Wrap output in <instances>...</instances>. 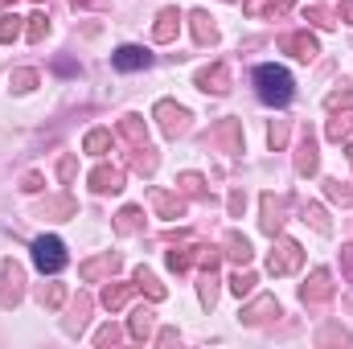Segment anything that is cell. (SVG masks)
<instances>
[{
	"label": "cell",
	"mask_w": 353,
	"mask_h": 349,
	"mask_svg": "<svg viewBox=\"0 0 353 349\" xmlns=\"http://www.w3.org/2000/svg\"><path fill=\"white\" fill-rule=\"evenodd\" d=\"M255 90H259V99L267 107H288L292 94H296V83L283 66H259L255 70Z\"/></svg>",
	"instance_id": "6da1fadb"
},
{
	"label": "cell",
	"mask_w": 353,
	"mask_h": 349,
	"mask_svg": "<svg viewBox=\"0 0 353 349\" xmlns=\"http://www.w3.org/2000/svg\"><path fill=\"white\" fill-rule=\"evenodd\" d=\"M66 263H70V255H66V243H62V239H54V235L33 239V267H37L41 275H58Z\"/></svg>",
	"instance_id": "7a4b0ae2"
},
{
	"label": "cell",
	"mask_w": 353,
	"mask_h": 349,
	"mask_svg": "<svg viewBox=\"0 0 353 349\" xmlns=\"http://www.w3.org/2000/svg\"><path fill=\"white\" fill-rule=\"evenodd\" d=\"M300 263H304V251H300V243H292V239H279V243L271 247L267 271H271V275H292V271H300Z\"/></svg>",
	"instance_id": "3957f363"
},
{
	"label": "cell",
	"mask_w": 353,
	"mask_h": 349,
	"mask_svg": "<svg viewBox=\"0 0 353 349\" xmlns=\"http://www.w3.org/2000/svg\"><path fill=\"white\" fill-rule=\"evenodd\" d=\"M152 115L161 119V132H165L169 140H176V136L189 128V111H185V107H176V103H169V99H161Z\"/></svg>",
	"instance_id": "277c9868"
},
{
	"label": "cell",
	"mask_w": 353,
	"mask_h": 349,
	"mask_svg": "<svg viewBox=\"0 0 353 349\" xmlns=\"http://www.w3.org/2000/svg\"><path fill=\"white\" fill-rule=\"evenodd\" d=\"M329 296H333V275H329L325 267H316V271L300 283V300H304V304H325Z\"/></svg>",
	"instance_id": "5b68a950"
},
{
	"label": "cell",
	"mask_w": 353,
	"mask_h": 349,
	"mask_svg": "<svg viewBox=\"0 0 353 349\" xmlns=\"http://www.w3.org/2000/svg\"><path fill=\"white\" fill-rule=\"evenodd\" d=\"M111 66L123 70V74H132V70H148V66H152V54H148L144 46H119V50L111 54Z\"/></svg>",
	"instance_id": "8992f818"
},
{
	"label": "cell",
	"mask_w": 353,
	"mask_h": 349,
	"mask_svg": "<svg viewBox=\"0 0 353 349\" xmlns=\"http://www.w3.org/2000/svg\"><path fill=\"white\" fill-rule=\"evenodd\" d=\"M21 296H25V271H21L12 259H4V288H0V304H4V308H12V304H21Z\"/></svg>",
	"instance_id": "52a82bcc"
},
{
	"label": "cell",
	"mask_w": 353,
	"mask_h": 349,
	"mask_svg": "<svg viewBox=\"0 0 353 349\" xmlns=\"http://www.w3.org/2000/svg\"><path fill=\"white\" fill-rule=\"evenodd\" d=\"M288 214V197H275V193H263V218H259V226H263L267 235H279L283 230V218Z\"/></svg>",
	"instance_id": "ba28073f"
},
{
	"label": "cell",
	"mask_w": 353,
	"mask_h": 349,
	"mask_svg": "<svg viewBox=\"0 0 353 349\" xmlns=\"http://www.w3.org/2000/svg\"><path fill=\"white\" fill-rule=\"evenodd\" d=\"M197 87L205 90H214V94H226L230 90V66L226 62H214V66H205V70H197Z\"/></svg>",
	"instance_id": "9c48e42d"
},
{
	"label": "cell",
	"mask_w": 353,
	"mask_h": 349,
	"mask_svg": "<svg viewBox=\"0 0 353 349\" xmlns=\"http://www.w3.org/2000/svg\"><path fill=\"white\" fill-rule=\"evenodd\" d=\"M90 189H94V193H119V189H123V169L99 165V169L90 173Z\"/></svg>",
	"instance_id": "30bf717a"
},
{
	"label": "cell",
	"mask_w": 353,
	"mask_h": 349,
	"mask_svg": "<svg viewBox=\"0 0 353 349\" xmlns=\"http://www.w3.org/2000/svg\"><path fill=\"white\" fill-rule=\"evenodd\" d=\"M283 50H292V58H300V62H316V54H321V46H316L312 33H292V37H283Z\"/></svg>",
	"instance_id": "8fae6325"
},
{
	"label": "cell",
	"mask_w": 353,
	"mask_h": 349,
	"mask_svg": "<svg viewBox=\"0 0 353 349\" xmlns=\"http://www.w3.org/2000/svg\"><path fill=\"white\" fill-rule=\"evenodd\" d=\"M201 251H205L201 243H193V247H173V251L165 255V263H169V271L181 275V271H189L193 263H201Z\"/></svg>",
	"instance_id": "7c38bea8"
},
{
	"label": "cell",
	"mask_w": 353,
	"mask_h": 349,
	"mask_svg": "<svg viewBox=\"0 0 353 349\" xmlns=\"http://www.w3.org/2000/svg\"><path fill=\"white\" fill-rule=\"evenodd\" d=\"M210 140H222L226 152H239V148H243V123H239V119H222V123L210 132Z\"/></svg>",
	"instance_id": "4fadbf2b"
},
{
	"label": "cell",
	"mask_w": 353,
	"mask_h": 349,
	"mask_svg": "<svg viewBox=\"0 0 353 349\" xmlns=\"http://www.w3.org/2000/svg\"><path fill=\"white\" fill-rule=\"evenodd\" d=\"M148 197H152V206H157V214H161V218H169V222L185 214V201H181L176 193H169V189H152Z\"/></svg>",
	"instance_id": "5bb4252c"
},
{
	"label": "cell",
	"mask_w": 353,
	"mask_h": 349,
	"mask_svg": "<svg viewBox=\"0 0 353 349\" xmlns=\"http://www.w3.org/2000/svg\"><path fill=\"white\" fill-rule=\"evenodd\" d=\"M271 317H279V300H275V296H259L251 308H243V321H247V325H263Z\"/></svg>",
	"instance_id": "9a60e30c"
},
{
	"label": "cell",
	"mask_w": 353,
	"mask_h": 349,
	"mask_svg": "<svg viewBox=\"0 0 353 349\" xmlns=\"http://www.w3.org/2000/svg\"><path fill=\"white\" fill-rule=\"evenodd\" d=\"M321 169V161H316V140H312V132L300 140V152H296V173L300 177H312Z\"/></svg>",
	"instance_id": "2e32d148"
},
{
	"label": "cell",
	"mask_w": 353,
	"mask_h": 349,
	"mask_svg": "<svg viewBox=\"0 0 353 349\" xmlns=\"http://www.w3.org/2000/svg\"><path fill=\"white\" fill-rule=\"evenodd\" d=\"M176 29H181V12H176V8H161V17H157V25H152V37H157V41H173Z\"/></svg>",
	"instance_id": "e0dca14e"
},
{
	"label": "cell",
	"mask_w": 353,
	"mask_h": 349,
	"mask_svg": "<svg viewBox=\"0 0 353 349\" xmlns=\"http://www.w3.org/2000/svg\"><path fill=\"white\" fill-rule=\"evenodd\" d=\"M189 21H193V37H197V46H210V41L218 37V29H214V17H210L205 8L189 12Z\"/></svg>",
	"instance_id": "ac0fdd59"
},
{
	"label": "cell",
	"mask_w": 353,
	"mask_h": 349,
	"mask_svg": "<svg viewBox=\"0 0 353 349\" xmlns=\"http://www.w3.org/2000/svg\"><path fill=\"white\" fill-rule=\"evenodd\" d=\"M132 292H136V283H107L99 300H103V308H111V312H115V308H123V304L132 300Z\"/></svg>",
	"instance_id": "d6986e66"
},
{
	"label": "cell",
	"mask_w": 353,
	"mask_h": 349,
	"mask_svg": "<svg viewBox=\"0 0 353 349\" xmlns=\"http://www.w3.org/2000/svg\"><path fill=\"white\" fill-rule=\"evenodd\" d=\"M136 288H140V292H148V300H157V304L169 296V292H165V283H161L148 267H136Z\"/></svg>",
	"instance_id": "ffe728a7"
},
{
	"label": "cell",
	"mask_w": 353,
	"mask_h": 349,
	"mask_svg": "<svg viewBox=\"0 0 353 349\" xmlns=\"http://www.w3.org/2000/svg\"><path fill=\"white\" fill-rule=\"evenodd\" d=\"M152 321H157V312H152V308H136V312H132L128 333H132L136 341H148V337H152Z\"/></svg>",
	"instance_id": "44dd1931"
},
{
	"label": "cell",
	"mask_w": 353,
	"mask_h": 349,
	"mask_svg": "<svg viewBox=\"0 0 353 349\" xmlns=\"http://www.w3.org/2000/svg\"><path fill=\"white\" fill-rule=\"evenodd\" d=\"M226 255H230L234 263H243V267H247V263L255 259V251H251L247 235H226Z\"/></svg>",
	"instance_id": "7402d4cb"
},
{
	"label": "cell",
	"mask_w": 353,
	"mask_h": 349,
	"mask_svg": "<svg viewBox=\"0 0 353 349\" xmlns=\"http://www.w3.org/2000/svg\"><path fill=\"white\" fill-rule=\"evenodd\" d=\"M140 218H144L140 206H123L119 218H115V235H136V230H140Z\"/></svg>",
	"instance_id": "603a6c76"
},
{
	"label": "cell",
	"mask_w": 353,
	"mask_h": 349,
	"mask_svg": "<svg viewBox=\"0 0 353 349\" xmlns=\"http://www.w3.org/2000/svg\"><path fill=\"white\" fill-rule=\"evenodd\" d=\"M115 267H119V255H111V251H107V255H99V259L83 263V279H99L103 271H115Z\"/></svg>",
	"instance_id": "cb8c5ba5"
},
{
	"label": "cell",
	"mask_w": 353,
	"mask_h": 349,
	"mask_svg": "<svg viewBox=\"0 0 353 349\" xmlns=\"http://www.w3.org/2000/svg\"><path fill=\"white\" fill-rule=\"evenodd\" d=\"M119 132L128 136V144H132V148H144V140H148V136H144V123H140V115H123Z\"/></svg>",
	"instance_id": "d4e9b609"
},
{
	"label": "cell",
	"mask_w": 353,
	"mask_h": 349,
	"mask_svg": "<svg viewBox=\"0 0 353 349\" xmlns=\"http://www.w3.org/2000/svg\"><path fill=\"white\" fill-rule=\"evenodd\" d=\"M83 148H87L90 157H103V152L111 148V132H107V128H94V132H87V140H83Z\"/></svg>",
	"instance_id": "484cf974"
},
{
	"label": "cell",
	"mask_w": 353,
	"mask_h": 349,
	"mask_svg": "<svg viewBox=\"0 0 353 349\" xmlns=\"http://www.w3.org/2000/svg\"><path fill=\"white\" fill-rule=\"evenodd\" d=\"M201 304L205 308L218 304V275H214V267H201Z\"/></svg>",
	"instance_id": "4316f807"
},
{
	"label": "cell",
	"mask_w": 353,
	"mask_h": 349,
	"mask_svg": "<svg viewBox=\"0 0 353 349\" xmlns=\"http://www.w3.org/2000/svg\"><path fill=\"white\" fill-rule=\"evenodd\" d=\"M325 136H329V140H337V144H341V140H350V136H353V119H350V115H333V119H329V128H325Z\"/></svg>",
	"instance_id": "83f0119b"
},
{
	"label": "cell",
	"mask_w": 353,
	"mask_h": 349,
	"mask_svg": "<svg viewBox=\"0 0 353 349\" xmlns=\"http://www.w3.org/2000/svg\"><path fill=\"white\" fill-rule=\"evenodd\" d=\"M29 25H25V37L29 41H46V33H50V17L46 12H33V17H25Z\"/></svg>",
	"instance_id": "f1b7e54d"
},
{
	"label": "cell",
	"mask_w": 353,
	"mask_h": 349,
	"mask_svg": "<svg viewBox=\"0 0 353 349\" xmlns=\"http://www.w3.org/2000/svg\"><path fill=\"white\" fill-rule=\"evenodd\" d=\"M21 29H25V25H21V17H17V12H4V17H0V46L17 41V37H21Z\"/></svg>",
	"instance_id": "f546056e"
},
{
	"label": "cell",
	"mask_w": 353,
	"mask_h": 349,
	"mask_svg": "<svg viewBox=\"0 0 353 349\" xmlns=\"http://www.w3.org/2000/svg\"><path fill=\"white\" fill-rule=\"evenodd\" d=\"M176 189H181L185 197H205V181L197 173H181L176 177Z\"/></svg>",
	"instance_id": "4dcf8cb0"
},
{
	"label": "cell",
	"mask_w": 353,
	"mask_h": 349,
	"mask_svg": "<svg viewBox=\"0 0 353 349\" xmlns=\"http://www.w3.org/2000/svg\"><path fill=\"white\" fill-rule=\"evenodd\" d=\"M255 283H259L255 271H234V275H230V292H234V296H251Z\"/></svg>",
	"instance_id": "1f68e13d"
},
{
	"label": "cell",
	"mask_w": 353,
	"mask_h": 349,
	"mask_svg": "<svg viewBox=\"0 0 353 349\" xmlns=\"http://www.w3.org/2000/svg\"><path fill=\"white\" fill-rule=\"evenodd\" d=\"M41 304H46V308H62V304H66V283H50V288H41Z\"/></svg>",
	"instance_id": "d6a6232c"
},
{
	"label": "cell",
	"mask_w": 353,
	"mask_h": 349,
	"mask_svg": "<svg viewBox=\"0 0 353 349\" xmlns=\"http://www.w3.org/2000/svg\"><path fill=\"white\" fill-rule=\"evenodd\" d=\"M8 87L12 90H33L37 87V70H12V74H8Z\"/></svg>",
	"instance_id": "836d02e7"
},
{
	"label": "cell",
	"mask_w": 353,
	"mask_h": 349,
	"mask_svg": "<svg viewBox=\"0 0 353 349\" xmlns=\"http://www.w3.org/2000/svg\"><path fill=\"white\" fill-rule=\"evenodd\" d=\"M304 21H312L321 29H333L337 25V12H329V8H304Z\"/></svg>",
	"instance_id": "e575fe53"
},
{
	"label": "cell",
	"mask_w": 353,
	"mask_h": 349,
	"mask_svg": "<svg viewBox=\"0 0 353 349\" xmlns=\"http://www.w3.org/2000/svg\"><path fill=\"white\" fill-rule=\"evenodd\" d=\"M267 144H271L275 152L288 144V119H275V123H271V132H267Z\"/></svg>",
	"instance_id": "d590c367"
},
{
	"label": "cell",
	"mask_w": 353,
	"mask_h": 349,
	"mask_svg": "<svg viewBox=\"0 0 353 349\" xmlns=\"http://www.w3.org/2000/svg\"><path fill=\"white\" fill-rule=\"evenodd\" d=\"M325 193H329V201L353 206V189H341V181H325Z\"/></svg>",
	"instance_id": "8d00e7d4"
},
{
	"label": "cell",
	"mask_w": 353,
	"mask_h": 349,
	"mask_svg": "<svg viewBox=\"0 0 353 349\" xmlns=\"http://www.w3.org/2000/svg\"><path fill=\"white\" fill-rule=\"evenodd\" d=\"M325 107H329V111H337V107H353V87H345V90H333V94L325 99Z\"/></svg>",
	"instance_id": "74e56055"
},
{
	"label": "cell",
	"mask_w": 353,
	"mask_h": 349,
	"mask_svg": "<svg viewBox=\"0 0 353 349\" xmlns=\"http://www.w3.org/2000/svg\"><path fill=\"white\" fill-rule=\"evenodd\" d=\"M46 214H58V218H66V214H74V201H70V197H58V201H50V206H46Z\"/></svg>",
	"instance_id": "f35d334b"
},
{
	"label": "cell",
	"mask_w": 353,
	"mask_h": 349,
	"mask_svg": "<svg viewBox=\"0 0 353 349\" xmlns=\"http://www.w3.org/2000/svg\"><path fill=\"white\" fill-rule=\"evenodd\" d=\"M74 312H79V317L70 321V329H83V325H87V312H90V300H87V296H79V304H74Z\"/></svg>",
	"instance_id": "ab89813d"
},
{
	"label": "cell",
	"mask_w": 353,
	"mask_h": 349,
	"mask_svg": "<svg viewBox=\"0 0 353 349\" xmlns=\"http://www.w3.org/2000/svg\"><path fill=\"white\" fill-rule=\"evenodd\" d=\"M308 218H312V226H316L321 235H329V218H325V210H321V206H308Z\"/></svg>",
	"instance_id": "60d3db41"
},
{
	"label": "cell",
	"mask_w": 353,
	"mask_h": 349,
	"mask_svg": "<svg viewBox=\"0 0 353 349\" xmlns=\"http://www.w3.org/2000/svg\"><path fill=\"white\" fill-rule=\"evenodd\" d=\"M119 337H123V333H119L115 325H107V329H99V333H94V341H99V346H111V341H119Z\"/></svg>",
	"instance_id": "b9f144b4"
},
{
	"label": "cell",
	"mask_w": 353,
	"mask_h": 349,
	"mask_svg": "<svg viewBox=\"0 0 353 349\" xmlns=\"http://www.w3.org/2000/svg\"><path fill=\"white\" fill-rule=\"evenodd\" d=\"M292 4H296V0H267V12H271V17H283Z\"/></svg>",
	"instance_id": "7bdbcfd3"
},
{
	"label": "cell",
	"mask_w": 353,
	"mask_h": 349,
	"mask_svg": "<svg viewBox=\"0 0 353 349\" xmlns=\"http://www.w3.org/2000/svg\"><path fill=\"white\" fill-rule=\"evenodd\" d=\"M341 271H345V279H353V247L341 251Z\"/></svg>",
	"instance_id": "ee69618b"
},
{
	"label": "cell",
	"mask_w": 353,
	"mask_h": 349,
	"mask_svg": "<svg viewBox=\"0 0 353 349\" xmlns=\"http://www.w3.org/2000/svg\"><path fill=\"white\" fill-rule=\"evenodd\" d=\"M247 210V197L243 193H230V214H243Z\"/></svg>",
	"instance_id": "f6af8a7d"
},
{
	"label": "cell",
	"mask_w": 353,
	"mask_h": 349,
	"mask_svg": "<svg viewBox=\"0 0 353 349\" xmlns=\"http://www.w3.org/2000/svg\"><path fill=\"white\" fill-rule=\"evenodd\" d=\"M337 21H350V25H353V0H341V8H337Z\"/></svg>",
	"instance_id": "bcb514c9"
},
{
	"label": "cell",
	"mask_w": 353,
	"mask_h": 349,
	"mask_svg": "<svg viewBox=\"0 0 353 349\" xmlns=\"http://www.w3.org/2000/svg\"><path fill=\"white\" fill-rule=\"evenodd\" d=\"M58 173H62V181H70V177H74V157H66V161L58 165Z\"/></svg>",
	"instance_id": "7dc6e473"
},
{
	"label": "cell",
	"mask_w": 353,
	"mask_h": 349,
	"mask_svg": "<svg viewBox=\"0 0 353 349\" xmlns=\"http://www.w3.org/2000/svg\"><path fill=\"white\" fill-rule=\"evenodd\" d=\"M41 189V173H29L25 177V193H37Z\"/></svg>",
	"instance_id": "c3c4849f"
},
{
	"label": "cell",
	"mask_w": 353,
	"mask_h": 349,
	"mask_svg": "<svg viewBox=\"0 0 353 349\" xmlns=\"http://www.w3.org/2000/svg\"><path fill=\"white\" fill-rule=\"evenodd\" d=\"M70 4H74V8H87L90 0H70Z\"/></svg>",
	"instance_id": "681fc988"
},
{
	"label": "cell",
	"mask_w": 353,
	"mask_h": 349,
	"mask_svg": "<svg viewBox=\"0 0 353 349\" xmlns=\"http://www.w3.org/2000/svg\"><path fill=\"white\" fill-rule=\"evenodd\" d=\"M350 165H353V144H350Z\"/></svg>",
	"instance_id": "f907efd6"
},
{
	"label": "cell",
	"mask_w": 353,
	"mask_h": 349,
	"mask_svg": "<svg viewBox=\"0 0 353 349\" xmlns=\"http://www.w3.org/2000/svg\"><path fill=\"white\" fill-rule=\"evenodd\" d=\"M4 4H12V0H0V8H4Z\"/></svg>",
	"instance_id": "816d5d0a"
},
{
	"label": "cell",
	"mask_w": 353,
	"mask_h": 349,
	"mask_svg": "<svg viewBox=\"0 0 353 349\" xmlns=\"http://www.w3.org/2000/svg\"><path fill=\"white\" fill-rule=\"evenodd\" d=\"M33 4H46V0H33Z\"/></svg>",
	"instance_id": "f5cc1de1"
}]
</instances>
